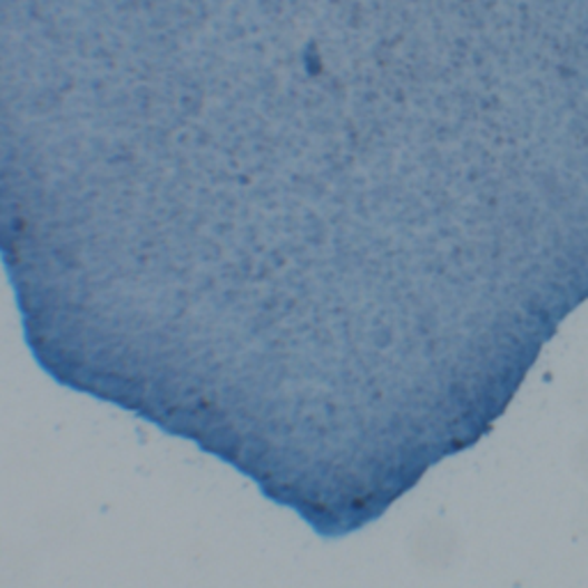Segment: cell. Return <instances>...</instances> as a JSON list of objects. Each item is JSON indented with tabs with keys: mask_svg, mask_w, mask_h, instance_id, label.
<instances>
[{
	"mask_svg": "<svg viewBox=\"0 0 588 588\" xmlns=\"http://www.w3.org/2000/svg\"><path fill=\"white\" fill-rule=\"evenodd\" d=\"M81 177L253 313L400 331L588 287V0H62Z\"/></svg>",
	"mask_w": 588,
	"mask_h": 588,
	"instance_id": "cell-1",
	"label": "cell"
}]
</instances>
